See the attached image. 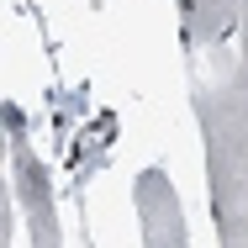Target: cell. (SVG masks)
I'll use <instances>...</instances> for the list:
<instances>
[{"mask_svg":"<svg viewBox=\"0 0 248 248\" xmlns=\"http://www.w3.org/2000/svg\"><path fill=\"white\" fill-rule=\"evenodd\" d=\"M174 5H180L185 48L206 53V48L232 43V32H238V21H243V5H248V0H174Z\"/></svg>","mask_w":248,"mask_h":248,"instance_id":"277c9868","label":"cell"},{"mask_svg":"<svg viewBox=\"0 0 248 248\" xmlns=\"http://www.w3.org/2000/svg\"><path fill=\"white\" fill-rule=\"evenodd\" d=\"M132 206H138V227L148 248H185V211H180V190L164 169H138L132 180Z\"/></svg>","mask_w":248,"mask_h":248,"instance_id":"3957f363","label":"cell"},{"mask_svg":"<svg viewBox=\"0 0 248 248\" xmlns=\"http://www.w3.org/2000/svg\"><path fill=\"white\" fill-rule=\"evenodd\" d=\"M227 58L196 74V116L201 148H206V180H211V211L217 238L227 248H248V5Z\"/></svg>","mask_w":248,"mask_h":248,"instance_id":"6da1fadb","label":"cell"},{"mask_svg":"<svg viewBox=\"0 0 248 248\" xmlns=\"http://www.w3.org/2000/svg\"><path fill=\"white\" fill-rule=\"evenodd\" d=\"M5 143H11V185H16V201L27 211V238L37 248H58L63 232H58V211H53V185L37 164V153H32V138H27L16 106L5 111Z\"/></svg>","mask_w":248,"mask_h":248,"instance_id":"7a4b0ae2","label":"cell"}]
</instances>
